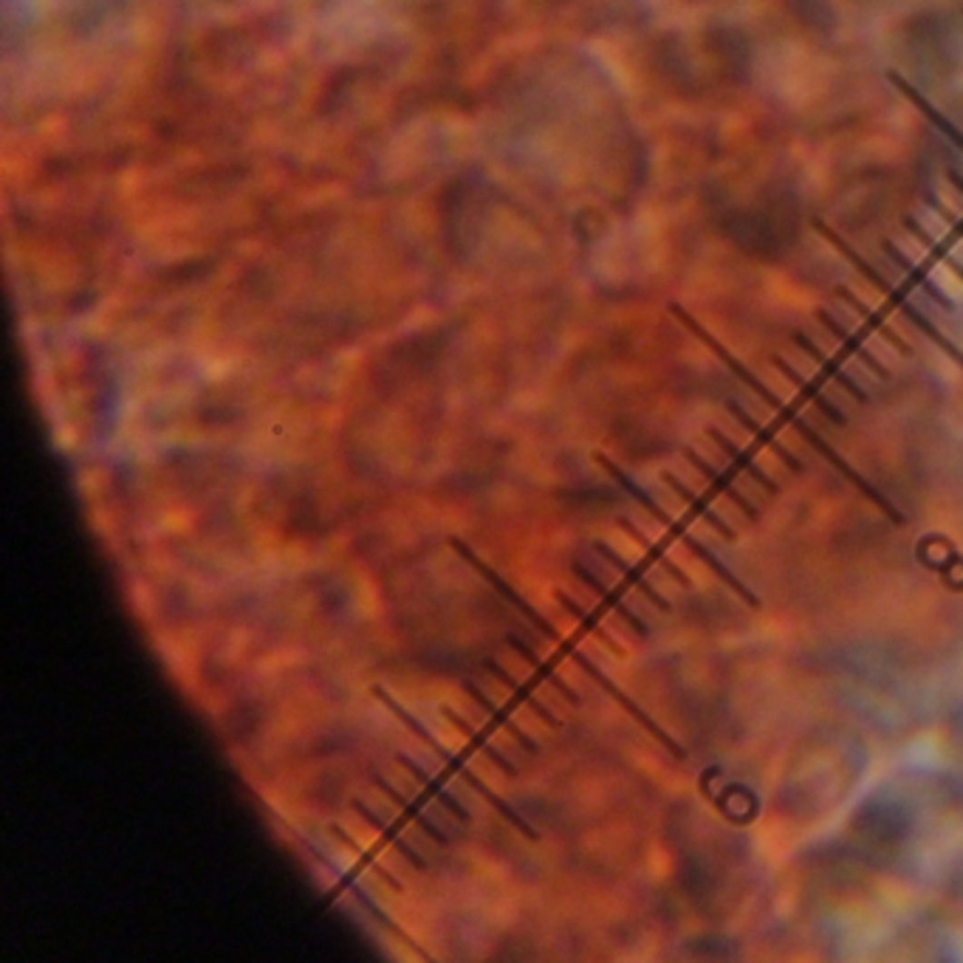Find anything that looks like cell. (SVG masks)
<instances>
[{"label": "cell", "mask_w": 963, "mask_h": 963, "mask_svg": "<svg viewBox=\"0 0 963 963\" xmlns=\"http://www.w3.org/2000/svg\"><path fill=\"white\" fill-rule=\"evenodd\" d=\"M684 542H687V545H690V549H692V551H695V554H698L700 560H704V562H707V565H710V568L715 571V574H718V577H720V580H723V582H726L729 588H732V591H735V593L740 596V600H746V602H749L751 608H760V605H763V602H760V596H758V593H754V591H751V588H749V585H746V582H743V580H740V577L735 574V571H729V568H726V562H723V560H720V557H718L715 551H710V549H707V545H704V542H700L698 537L687 534V537H684Z\"/></svg>", "instance_id": "6da1fadb"}, {"label": "cell", "mask_w": 963, "mask_h": 963, "mask_svg": "<svg viewBox=\"0 0 963 963\" xmlns=\"http://www.w3.org/2000/svg\"><path fill=\"white\" fill-rule=\"evenodd\" d=\"M687 458H690V461H692V463L698 466V470H700V472H704V475L710 478V481H715V483H718V486H720V489H723V491L729 494V501H732V503H738V506H740V511H743V514H746L749 520H760V509H758V506H754V503H749V498H746V494H743V491H740V489H738V486H735L732 481H729V475H723V472L718 470V466H712L710 461H704V458H700V455H698L695 450H690V452H687Z\"/></svg>", "instance_id": "7a4b0ae2"}, {"label": "cell", "mask_w": 963, "mask_h": 963, "mask_svg": "<svg viewBox=\"0 0 963 963\" xmlns=\"http://www.w3.org/2000/svg\"><path fill=\"white\" fill-rule=\"evenodd\" d=\"M667 481H670V486H672L675 491H679V494H681V498H684L687 503H692V506H695V509H698L700 514H704V520H707V523H710V526H712L715 531H720V534H723L726 540H735V529H732V526H729V523H726V520H723V517H720V514H718V511H715V509H712V506H710V503H707L704 498H698V494H695L692 489H687V486H684V483H681L679 478H675V475H667Z\"/></svg>", "instance_id": "3957f363"}, {"label": "cell", "mask_w": 963, "mask_h": 963, "mask_svg": "<svg viewBox=\"0 0 963 963\" xmlns=\"http://www.w3.org/2000/svg\"><path fill=\"white\" fill-rule=\"evenodd\" d=\"M710 435H712V438L718 441V444H720V447L726 450V455H729V458H732V461H738V463L743 466V470H746V472H749V475H751L754 481H760V483H763V486H766L769 491H779V486H777V483H774V481H771V478H769V475H766V472L760 470V466H758V463H754V458H751L749 452H743V450H740L738 444H732V441H729V438H726V435H723V432H720L718 427H712V430H710Z\"/></svg>", "instance_id": "277c9868"}, {"label": "cell", "mask_w": 963, "mask_h": 963, "mask_svg": "<svg viewBox=\"0 0 963 963\" xmlns=\"http://www.w3.org/2000/svg\"><path fill=\"white\" fill-rule=\"evenodd\" d=\"M602 551H605V557H608L611 562H616V568H619V571H624V574L630 577V582H633V585H636V588L647 596L650 602H653L656 608H661V611H670V600H667V596H661L653 585H650V582L641 577V571H639L636 565H630L628 560H621L619 554H613L611 549H605V545H602Z\"/></svg>", "instance_id": "5b68a950"}]
</instances>
